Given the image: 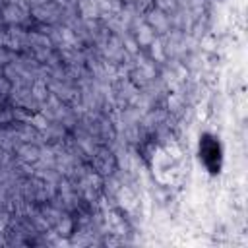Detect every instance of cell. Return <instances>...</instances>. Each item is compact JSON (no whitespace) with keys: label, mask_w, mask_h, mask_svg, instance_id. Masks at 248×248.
<instances>
[{"label":"cell","mask_w":248,"mask_h":248,"mask_svg":"<svg viewBox=\"0 0 248 248\" xmlns=\"http://www.w3.org/2000/svg\"><path fill=\"white\" fill-rule=\"evenodd\" d=\"M200 155H202V161L203 165L211 170V172H217L219 167H221V145L215 138L211 136H203L202 141H200Z\"/></svg>","instance_id":"cell-1"}]
</instances>
